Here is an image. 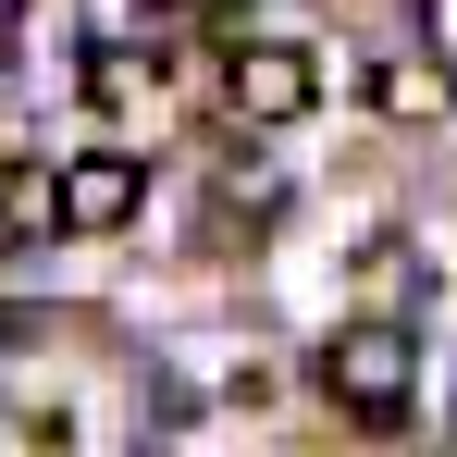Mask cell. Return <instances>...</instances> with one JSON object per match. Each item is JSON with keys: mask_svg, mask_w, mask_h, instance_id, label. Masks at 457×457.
Instances as JSON below:
<instances>
[{"mask_svg": "<svg viewBox=\"0 0 457 457\" xmlns=\"http://www.w3.org/2000/svg\"><path fill=\"white\" fill-rule=\"evenodd\" d=\"M408 383H420V359H408V334L395 321H346L334 346H321V395L346 408V420H408Z\"/></svg>", "mask_w": 457, "mask_h": 457, "instance_id": "1", "label": "cell"}, {"mask_svg": "<svg viewBox=\"0 0 457 457\" xmlns=\"http://www.w3.org/2000/svg\"><path fill=\"white\" fill-rule=\"evenodd\" d=\"M137 211H149V161L137 149H87V161L50 173V223L62 235H124Z\"/></svg>", "mask_w": 457, "mask_h": 457, "instance_id": "2", "label": "cell"}, {"mask_svg": "<svg viewBox=\"0 0 457 457\" xmlns=\"http://www.w3.org/2000/svg\"><path fill=\"white\" fill-rule=\"evenodd\" d=\"M223 99H235V124H297L309 99H321V62L285 50V37H247L223 62Z\"/></svg>", "mask_w": 457, "mask_h": 457, "instance_id": "3", "label": "cell"}, {"mask_svg": "<svg viewBox=\"0 0 457 457\" xmlns=\"http://www.w3.org/2000/svg\"><path fill=\"white\" fill-rule=\"evenodd\" d=\"M75 62H87L75 0H12V75H75Z\"/></svg>", "mask_w": 457, "mask_h": 457, "instance_id": "4", "label": "cell"}, {"mask_svg": "<svg viewBox=\"0 0 457 457\" xmlns=\"http://www.w3.org/2000/svg\"><path fill=\"white\" fill-rule=\"evenodd\" d=\"M371 99H383V112H395V124H433V112H445V99H457V75H445V62H433V50H395V62H383V75H371Z\"/></svg>", "mask_w": 457, "mask_h": 457, "instance_id": "5", "label": "cell"}]
</instances>
